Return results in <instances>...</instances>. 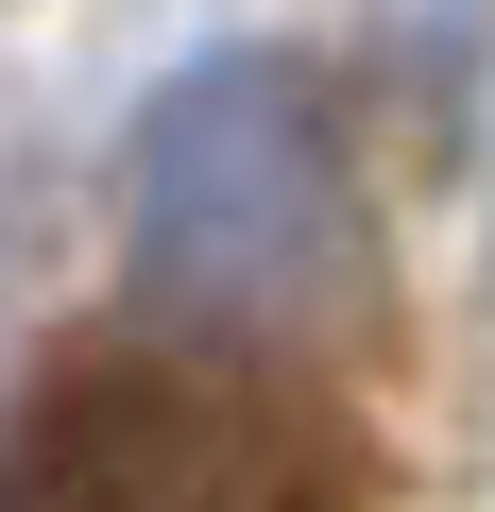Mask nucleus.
<instances>
[{
  "mask_svg": "<svg viewBox=\"0 0 495 512\" xmlns=\"http://www.w3.org/2000/svg\"><path fill=\"white\" fill-rule=\"evenodd\" d=\"M18 239H35V205H18V154H0V308H18Z\"/></svg>",
  "mask_w": 495,
  "mask_h": 512,
  "instance_id": "nucleus-3",
  "label": "nucleus"
},
{
  "mask_svg": "<svg viewBox=\"0 0 495 512\" xmlns=\"http://www.w3.org/2000/svg\"><path fill=\"white\" fill-rule=\"evenodd\" d=\"M120 291L137 325L239 359H325L376 325V188L308 52L222 35L154 69V103L120 120Z\"/></svg>",
  "mask_w": 495,
  "mask_h": 512,
  "instance_id": "nucleus-1",
  "label": "nucleus"
},
{
  "mask_svg": "<svg viewBox=\"0 0 495 512\" xmlns=\"http://www.w3.org/2000/svg\"><path fill=\"white\" fill-rule=\"evenodd\" d=\"M0 512H359V427L308 393V359L154 325L35 376L0 427Z\"/></svg>",
  "mask_w": 495,
  "mask_h": 512,
  "instance_id": "nucleus-2",
  "label": "nucleus"
}]
</instances>
